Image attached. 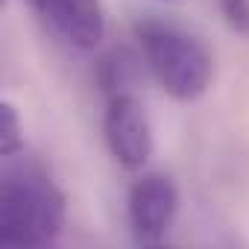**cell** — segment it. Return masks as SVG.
I'll list each match as a JSON object with an SVG mask.
<instances>
[{
    "label": "cell",
    "mask_w": 249,
    "mask_h": 249,
    "mask_svg": "<svg viewBox=\"0 0 249 249\" xmlns=\"http://www.w3.org/2000/svg\"><path fill=\"white\" fill-rule=\"evenodd\" d=\"M164 3H179V0H164Z\"/></svg>",
    "instance_id": "obj_8"
},
{
    "label": "cell",
    "mask_w": 249,
    "mask_h": 249,
    "mask_svg": "<svg viewBox=\"0 0 249 249\" xmlns=\"http://www.w3.org/2000/svg\"><path fill=\"white\" fill-rule=\"evenodd\" d=\"M21 150H24V132H21L18 108L9 100H3L0 103V156L12 161Z\"/></svg>",
    "instance_id": "obj_6"
},
{
    "label": "cell",
    "mask_w": 249,
    "mask_h": 249,
    "mask_svg": "<svg viewBox=\"0 0 249 249\" xmlns=\"http://www.w3.org/2000/svg\"><path fill=\"white\" fill-rule=\"evenodd\" d=\"M179 214V188L167 173H141L126 194V223L138 246H159Z\"/></svg>",
    "instance_id": "obj_4"
},
{
    "label": "cell",
    "mask_w": 249,
    "mask_h": 249,
    "mask_svg": "<svg viewBox=\"0 0 249 249\" xmlns=\"http://www.w3.org/2000/svg\"><path fill=\"white\" fill-rule=\"evenodd\" d=\"M135 41L147 71L170 100L194 103L208 91L214 59L194 33L161 18H141L135 24Z\"/></svg>",
    "instance_id": "obj_2"
},
{
    "label": "cell",
    "mask_w": 249,
    "mask_h": 249,
    "mask_svg": "<svg viewBox=\"0 0 249 249\" xmlns=\"http://www.w3.org/2000/svg\"><path fill=\"white\" fill-rule=\"evenodd\" d=\"M68 205L50 173L33 161L3 170L0 179V246L41 249L62 237Z\"/></svg>",
    "instance_id": "obj_1"
},
{
    "label": "cell",
    "mask_w": 249,
    "mask_h": 249,
    "mask_svg": "<svg viewBox=\"0 0 249 249\" xmlns=\"http://www.w3.org/2000/svg\"><path fill=\"white\" fill-rule=\"evenodd\" d=\"M36 18L68 47L94 50L106 36L103 0H27Z\"/></svg>",
    "instance_id": "obj_5"
},
{
    "label": "cell",
    "mask_w": 249,
    "mask_h": 249,
    "mask_svg": "<svg viewBox=\"0 0 249 249\" xmlns=\"http://www.w3.org/2000/svg\"><path fill=\"white\" fill-rule=\"evenodd\" d=\"M103 138L111 159L129 173L144 170L153 156V123L144 103L132 91H117L106 97Z\"/></svg>",
    "instance_id": "obj_3"
},
{
    "label": "cell",
    "mask_w": 249,
    "mask_h": 249,
    "mask_svg": "<svg viewBox=\"0 0 249 249\" xmlns=\"http://www.w3.org/2000/svg\"><path fill=\"white\" fill-rule=\"evenodd\" d=\"M220 9L234 33L249 36V0H220Z\"/></svg>",
    "instance_id": "obj_7"
}]
</instances>
